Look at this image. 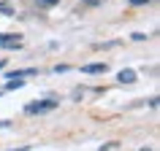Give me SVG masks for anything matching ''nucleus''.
<instances>
[{
	"mask_svg": "<svg viewBox=\"0 0 160 151\" xmlns=\"http://www.w3.org/2000/svg\"><path fill=\"white\" fill-rule=\"evenodd\" d=\"M60 103L57 100H38V103H30L27 105V113H49V111H54Z\"/></svg>",
	"mask_w": 160,
	"mask_h": 151,
	"instance_id": "f257e3e1",
	"label": "nucleus"
},
{
	"mask_svg": "<svg viewBox=\"0 0 160 151\" xmlns=\"http://www.w3.org/2000/svg\"><path fill=\"white\" fill-rule=\"evenodd\" d=\"M0 46L3 49H19L22 46V38L19 35H11V33H0Z\"/></svg>",
	"mask_w": 160,
	"mask_h": 151,
	"instance_id": "f03ea898",
	"label": "nucleus"
},
{
	"mask_svg": "<svg viewBox=\"0 0 160 151\" xmlns=\"http://www.w3.org/2000/svg\"><path fill=\"white\" fill-rule=\"evenodd\" d=\"M82 70H84V73H90V76H95V73H106V70H109V65H106V62H92V65H84Z\"/></svg>",
	"mask_w": 160,
	"mask_h": 151,
	"instance_id": "7ed1b4c3",
	"label": "nucleus"
},
{
	"mask_svg": "<svg viewBox=\"0 0 160 151\" xmlns=\"http://www.w3.org/2000/svg\"><path fill=\"white\" fill-rule=\"evenodd\" d=\"M117 78H119V84H133V81H136V73H133V70H119Z\"/></svg>",
	"mask_w": 160,
	"mask_h": 151,
	"instance_id": "20e7f679",
	"label": "nucleus"
},
{
	"mask_svg": "<svg viewBox=\"0 0 160 151\" xmlns=\"http://www.w3.org/2000/svg\"><path fill=\"white\" fill-rule=\"evenodd\" d=\"M38 70L35 67H25V70H14V73H8V78H25V76H35Z\"/></svg>",
	"mask_w": 160,
	"mask_h": 151,
	"instance_id": "39448f33",
	"label": "nucleus"
},
{
	"mask_svg": "<svg viewBox=\"0 0 160 151\" xmlns=\"http://www.w3.org/2000/svg\"><path fill=\"white\" fill-rule=\"evenodd\" d=\"M0 14H3V16H14V6H11L8 0H3V3H0Z\"/></svg>",
	"mask_w": 160,
	"mask_h": 151,
	"instance_id": "423d86ee",
	"label": "nucleus"
},
{
	"mask_svg": "<svg viewBox=\"0 0 160 151\" xmlns=\"http://www.w3.org/2000/svg\"><path fill=\"white\" fill-rule=\"evenodd\" d=\"M19 86H25V81H22V78H8L6 89H19Z\"/></svg>",
	"mask_w": 160,
	"mask_h": 151,
	"instance_id": "0eeeda50",
	"label": "nucleus"
},
{
	"mask_svg": "<svg viewBox=\"0 0 160 151\" xmlns=\"http://www.w3.org/2000/svg\"><path fill=\"white\" fill-rule=\"evenodd\" d=\"M60 0H38V6H41V8H52V6H57Z\"/></svg>",
	"mask_w": 160,
	"mask_h": 151,
	"instance_id": "6e6552de",
	"label": "nucleus"
},
{
	"mask_svg": "<svg viewBox=\"0 0 160 151\" xmlns=\"http://www.w3.org/2000/svg\"><path fill=\"white\" fill-rule=\"evenodd\" d=\"M103 0H82V6H101Z\"/></svg>",
	"mask_w": 160,
	"mask_h": 151,
	"instance_id": "1a4fd4ad",
	"label": "nucleus"
},
{
	"mask_svg": "<svg viewBox=\"0 0 160 151\" xmlns=\"http://www.w3.org/2000/svg\"><path fill=\"white\" fill-rule=\"evenodd\" d=\"M111 149H114V143H109V146H101L98 151H111Z\"/></svg>",
	"mask_w": 160,
	"mask_h": 151,
	"instance_id": "9d476101",
	"label": "nucleus"
},
{
	"mask_svg": "<svg viewBox=\"0 0 160 151\" xmlns=\"http://www.w3.org/2000/svg\"><path fill=\"white\" fill-rule=\"evenodd\" d=\"M133 6H141V3H149V0H130Z\"/></svg>",
	"mask_w": 160,
	"mask_h": 151,
	"instance_id": "9b49d317",
	"label": "nucleus"
},
{
	"mask_svg": "<svg viewBox=\"0 0 160 151\" xmlns=\"http://www.w3.org/2000/svg\"><path fill=\"white\" fill-rule=\"evenodd\" d=\"M3 67H6V59H0V70H3Z\"/></svg>",
	"mask_w": 160,
	"mask_h": 151,
	"instance_id": "f8f14e48",
	"label": "nucleus"
}]
</instances>
